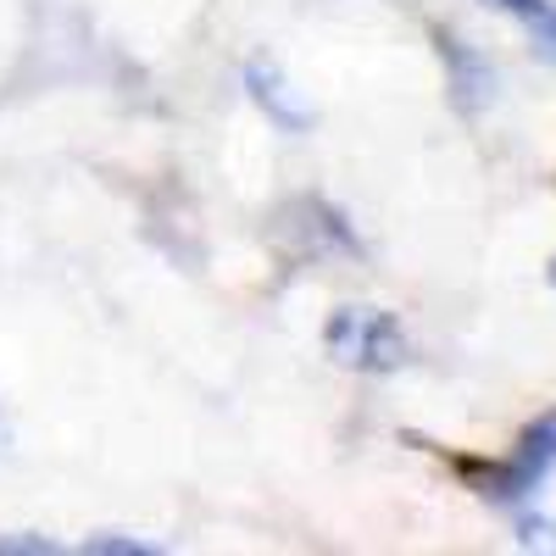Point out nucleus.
Masks as SVG:
<instances>
[{
    "instance_id": "1",
    "label": "nucleus",
    "mask_w": 556,
    "mask_h": 556,
    "mask_svg": "<svg viewBox=\"0 0 556 556\" xmlns=\"http://www.w3.org/2000/svg\"><path fill=\"white\" fill-rule=\"evenodd\" d=\"M323 345L340 367H356V374H401L412 356L401 323L379 306H340L323 329Z\"/></svg>"
},
{
    "instance_id": "2",
    "label": "nucleus",
    "mask_w": 556,
    "mask_h": 556,
    "mask_svg": "<svg viewBox=\"0 0 556 556\" xmlns=\"http://www.w3.org/2000/svg\"><path fill=\"white\" fill-rule=\"evenodd\" d=\"M551 468H556V406L534 417V424L518 434L513 456L495 462V468H484V462H462V473H468L479 484V495H490V501H523V495H534Z\"/></svg>"
},
{
    "instance_id": "3",
    "label": "nucleus",
    "mask_w": 556,
    "mask_h": 556,
    "mask_svg": "<svg viewBox=\"0 0 556 556\" xmlns=\"http://www.w3.org/2000/svg\"><path fill=\"white\" fill-rule=\"evenodd\" d=\"M245 78H251V89H256V101H262L278 123H285V128H301V123H306V112H295V106L285 101V84H278V73L267 78V67H251Z\"/></svg>"
},
{
    "instance_id": "4",
    "label": "nucleus",
    "mask_w": 556,
    "mask_h": 556,
    "mask_svg": "<svg viewBox=\"0 0 556 556\" xmlns=\"http://www.w3.org/2000/svg\"><path fill=\"white\" fill-rule=\"evenodd\" d=\"M84 551L89 556H156L151 540H134V534H89Z\"/></svg>"
},
{
    "instance_id": "5",
    "label": "nucleus",
    "mask_w": 556,
    "mask_h": 556,
    "mask_svg": "<svg viewBox=\"0 0 556 556\" xmlns=\"http://www.w3.org/2000/svg\"><path fill=\"white\" fill-rule=\"evenodd\" d=\"M529 39H534V56L556 62V7H545V12L529 17Z\"/></svg>"
},
{
    "instance_id": "6",
    "label": "nucleus",
    "mask_w": 556,
    "mask_h": 556,
    "mask_svg": "<svg viewBox=\"0 0 556 556\" xmlns=\"http://www.w3.org/2000/svg\"><path fill=\"white\" fill-rule=\"evenodd\" d=\"M0 551H28V556H51V551H56V540H51V534H7V540H0Z\"/></svg>"
},
{
    "instance_id": "7",
    "label": "nucleus",
    "mask_w": 556,
    "mask_h": 556,
    "mask_svg": "<svg viewBox=\"0 0 556 556\" xmlns=\"http://www.w3.org/2000/svg\"><path fill=\"white\" fill-rule=\"evenodd\" d=\"M518 545H556V523H545V518H523L518 523Z\"/></svg>"
},
{
    "instance_id": "8",
    "label": "nucleus",
    "mask_w": 556,
    "mask_h": 556,
    "mask_svg": "<svg viewBox=\"0 0 556 556\" xmlns=\"http://www.w3.org/2000/svg\"><path fill=\"white\" fill-rule=\"evenodd\" d=\"M490 7H501V12H513V17H523V23H529L534 12H545V7H551V0H490Z\"/></svg>"
},
{
    "instance_id": "9",
    "label": "nucleus",
    "mask_w": 556,
    "mask_h": 556,
    "mask_svg": "<svg viewBox=\"0 0 556 556\" xmlns=\"http://www.w3.org/2000/svg\"><path fill=\"white\" fill-rule=\"evenodd\" d=\"M12 445V424H7V412H0V451Z\"/></svg>"
},
{
    "instance_id": "10",
    "label": "nucleus",
    "mask_w": 556,
    "mask_h": 556,
    "mask_svg": "<svg viewBox=\"0 0 556 556\" xmlns=\"http://www.w3.org/2000/svg\"><path fill=\"white\" fill-rule=\"evenodd\" d=\"M551 285H556V262H551Z\"/></svg>"
}]
</instances>
